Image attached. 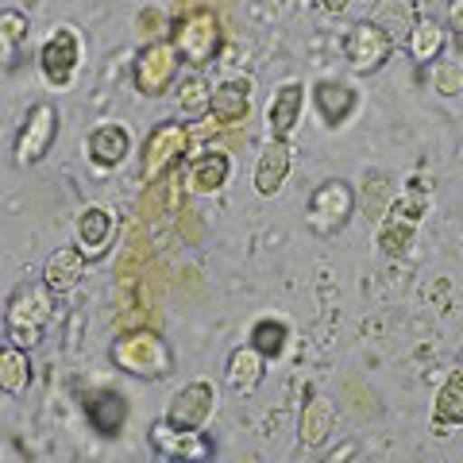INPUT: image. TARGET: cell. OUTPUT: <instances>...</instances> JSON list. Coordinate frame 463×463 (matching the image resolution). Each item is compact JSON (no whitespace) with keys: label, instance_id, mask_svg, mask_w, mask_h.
I'll use <instances>...</instances> for the list:
<instances>
[{"label":"cell","instance_id":"6da1fadb","mask_svg":"<svg viewBox=\"0 0 463 463\" xmlns=\"http://www.w3.org/2000/svg\"><path fill=\"white\" fill-rule=\"evenodd\" d=\"M112 364L116 371L132 374L139 383H158L174 374V347L151 328H136L124 332L120 340H112Z\"/></svg>","mask_w":463,"mask_h":463},{"label":"cell","instance_id":"7a4b0ae2","mask_svg":"<svg viewBox=\"0 0 463 463\" xmlns=\"http://www.w3.org/2000/svg\"><path fill=\"white\" fill-rule=\"evenodd\" d=\"M54 317V289L47 282H27L20 286L16 294L8 298V309H5V332H8V344L16 347H39L43 332H47Z\"/></svg>","mask_w":463,"mask_h":463},{"label":"cell","instance_id":"3957f363","mask_svg":"<svg viewBox=\"0 0 463 463\" xmlns=\"http://www.w3.org/2000/svg\"><path fill=\"white\" fill-rule=\"evenodd\" d=\"M170 43H174V51H178L182 66L205 70V66L216 62V54H221V47H224L221 20H216L213 8H194V12H185V16L174 24Z\"/></svg>","mask_w":463,"mask_h":463},{"label":"cell","instance_id":"277c9868","mask_svg":"<svg viewBox=\"0 0 463 463\" xmlns=\"http://www.w3.org/2000/svg\"><path fill=\"white\" fill-rule=\"evenodd\" d=\"M429 216V194L425 190H405L402 197L390 201V209L379 216V228H374V243H379V251L386 255H405L410 251V243L417 236V228Z\"/></svg>","mask_w":463,"mask_h":463},{"label":"cell","instance_id":"5b68a950","mask_svg":"<svg viewBox=\"0 0 463 463\" xmlns=\"http://www.w3.org/2000/svg\"><path fill=\"white\" fill-rule=\"evenodd\" d=\"M355 205H359V194H355L352 182L325 178L306 205V224H309V232H317V236H336V232H344L352 224Z\"/></svg>","mask_w":463,"mask_h":463},{"label":"cell","instance_id":"8992f818","mask_svg":"<svg viewBox=\"0 0 463 463\" xmlns=\"http://www.w3.org/2000/svg\"><path fill=\"white\" fill-rule=\"evenodd\" d=\"M58 124H62V116H58L54 100H35V105L27 109L20 132H16V143H12L16 166H39L43 158L51 155L54 139H58Z\"/></svg>","mask_w":463,"mask_h":463},{"label":"cell","instance_id":"52a82bcc","mask_svg":"<svg viewBox=\"0 0 463 463\" xmlns=\"http://www.w3.org/2000/svg\"><path fill=\"white\" fill-rule=\"evenodd\" d=\"M190 124L185 120H163L151 128V136L143 139L139 158H143V182H158L163 174H170L182 163V155L190 151Z\"/></svg>","mask_w":463,"mask_h":463},{"label":"cell","instance_id":"ba28073f","mask_svg":"<svg viewBox=\"0 0 463 463\" xmlns=\"http://www.w3.org/2000/svg\"><path fill=\"white\" fill-rule=\"evenodd\" d=\"M178 70H182V58L174 51L170 39H155L147 43L136 58H132V81L143 97H166L170 85L178 81Z\"/></svg>","mask_w":463,"mask_h":463},{"label":"cell","instance_id":"9c48e42d","mask_svg":"<svg viewBox=\"0 0 463 463\" xmlns=\"http://www.w3.org/2000/svg\"><path fill=\"white\" fill-rule=\"evenodd\" d=\"M81 54H85V47H81L78 27H70V24L54 27L47 43L39 47V74L47 78V85H54V90H66L81 70Z\"/></svg>","mask_w":463,"mask_h":463},{"label":"cell","instance_id":"30bf717a","mask_svg":"<svg viewBox=\"0 0 463 463\" xmlns=\"http://www.w3.org/2000/svg\"><path fill=\"white\" fill-rule=\"evenodd\" d=\"M390 54H394V39H390L374 20H359L355 27H347L344 58H347V66H352L359 78L379 74V70L390 62Z\"/></svg>","mask_w":463,"mask_h":463},{"label":"cell","instance_id":"8fae6325","mask_svg":"<svg viewBox=\"0 0 463 463\" xmlns=\"http://www.w3.org/2000/svg\"><path fill=\"white\" fill-rule=\"evenodd\" d=\"M147 440L155 448V456L163 459H213V440L205 437V429H182V425H170L166 417H158L151 425Z\"/></svg>","mask_w":463,"mask_h":463},{"label":"cell","instance_id":"7c38bea8","mask_svg":"<svg viewBox=\"0 0 463 463\" xmlns=\"http://www.w3.org/2000/svg\"><path fill=\"white\" fill-rule=\"evenodd\" d=\"M216 413V390L205 379H194L185 383L178 394L170 398V410H166V421L170 425H182V429H205Z\"/></svg>","mask_w":463,"mask_h":463},{"label":"cell","instance_id":"4fadbf2b","mask_svg":"<svg viewBox=\"0 0 463 463\" xmlns=\"http://www.w3.org/2000/svg\"><path fill=\"white\" fill-rule=\"evenodd\" d=\"M289 170H294V147L286 139H270L263 151L255 158V170H251V190L259 197H274L286 185Z\"/></svg>","mask_w":463,"mask_h":463},{"label":"cell","instance_id":"5bb4252c","mask_svg":"<svg viewBox=\"0 0 463 463\" xmlns=\"http://www.w3.org/2000/svg\"><path fill=\"white\" fill-rule=\"evenodd\" d=\"M74 240H78V251L90 259H105L112 240H116V213L112 209H100V205H90L78 213V224H74Z\"/></svg>","mask_w":463,"mask_h":463},{"label":"cell","instance_id":"9a60e30c","mask_svg":"<svg viewBox=\"0 0 463 463\" xmlns=\"http://www.w3.org/2000/svg\"><path fill=\"white\" fill-rule=\"evenodd\" d=\"M301 112H306V85L301 81H282L274 90L270 105H267V124H270V139H294Z\"/></svg>","mask_w":463,"mask_h":463},{"label":"cell","instance_id":"2e32d148","mask_svg":"<svg viewBox=\"0 0 463 463\" xmlns=\"http://www.w3.org/2000/svg\"><path fill=\"white\" fill-rule=\"evenodd\" d=\"M85 155H90V163L97 170H116L124 163L128 155H132V132H128L124 124H100L90 132V139H85Z\"/></svg>","mask_w":463,"mask_h":463},{"label":"cell","instance_id":"e0dca14e","mask_svg":"<svg viewBox=\"0 0 463 463\" xmlns=\"http://www.w3.org/2000/svg\"><path fill=\"white\" fill-rule=\"evenodd\" d=\"M128 398L120 390H93L90 398H85V421L97 437H120L124 425H128Z\"/></svg>","mask_w":463,"mask_h":463},{"label":"cell","instance_id":"ac0fdd59","mask_svg":"<svg viewBox=\"0 0 463 463\" xmlns=\"http://www.w3.org/2000/svg\"><path fill=\"white\" fill-rule=\"evenodd\" d=\"M228 178H232V158H228V151L209 147V151H201L194 158L190 170H185V190L209 197V194H221L224 185H228Z\"/></svg>","mask_w":463,"mask_h":463},{"label":"cell","instance_id":"d6986e66","mask_svg":"<svg viewBox=\"0 0 463 463\" xmlns=\"http://www.w3.org/2000/svg\"><path fill=\"white\" fill-rule=\"evenodd\" d=\"M209 116L216 124H243L251 116V85L248 78H224L213 85Z\"/></svg>","mask_w":463,"mask_h":463},{"label":"cell","instance_id":"ffe728a7","mask_svg":"<svg viewBox=\"0 0 463 463\" xmlns=\"http://www.w3.org/2000/svg\"><path fill=\"white\" fill-rule=\"evenodd\" d=\"M309 97H313V109H317V116H321L325 128L347 124V116L359 109V93L347 81H317Z\"/></svg>","mask_w":463,"mask_h":463},{"label":"cell","instance_id":"44dd1931","mask_svg":"<svg viewBox=\"0 0 463 463\" xmlns=\"http://www.w3.org/2000/svg\"><path fill=\"white\" fill-rule=\"evenodd\" d=\"M332 432H336V410H332L328 398H317L309 390L306 405H301V417H298L301 444H306V448H325Z\"/></svg>","mask_w":463,"mask_h":463},{"label":"cell","instance_id":"7402d4cb","mask_svg":"<svg viewBox=\"0 0 463 463\" xmlns=\"http://www.w3.org/2000/svg\"><path fill=\"white\" fill-rule=\"evenodd\" d=\"M85 259L78 251V243L74 248H58L51 259H47V267H43V282H47L54 294H70V289H78V282L85 279Z\"/></svg>","mask_w":463,"mask_h":463},{"label":"cell","instance_id":"603a6c76","mask_svg":"<svg viewBox=\"0 0 463 463\" xmlns=\"http://www.w3.org/2000/svg\"><path fill=\"white\" fill-rule=\"evenodd\" d=\"M444 39H448V32H444L440 20L417 16L410 35H405V51H410V58L417 66H425V62H437V58L444 54Z\"/></svg>","mask_w":463,"mask_h":463},{"label":"cell","instance_id":"cb8c5ba5","mask_svg":"<svg viewBox=\"0 0 463 463\" xmlns=\"http://www.w3.org/2000/svg\"><path fill=\"white\" fill-rule=\"evenodd\" d=\"M263 371H267V355L255 352L251 344H243V347H236V352L228 355L224 379H228V386L236 390V394H251V390L263 383Z\"/></svg>","mask_w":463,"mask_h":463},{"label":"cell","instance_id":"d4e9b609","mask_svg":"<svg viewBox=\"0 0 463 463\" xmlns=\"http://www.w3.org/2000/svg\"><path fill=\"white\" fill-rule=\"evenodd\" d=\"M27 32H32V27H27V16L20 8H0V74L20 66Z\"/></svg>","mask_w":463,"mask_h":463},{"label":"cell","instance_id":"484cf974","mask_svg":"<svg viewBox=\"0 0 463 463\" xmlns=\"http://www.w3.org/2000/svg\"><path fill=\"white\" fill-rule=\"evenodd\" d=\"M32 386V355L27 347L0 344V390L5 394H24Z\"/></svg>","mask_w":463,"mask_h":463},{"label":"cell","instance_id":"4316f807","mask_svg":"<svg viewBox=\"0 0 463 463\" xmlns=\"http://www.w3.org/2000/svg\"><path fill=\"white\" fill-rule=\"evenodd\" d=\"M432 421H440L448 429L463 425V371L448 374V383L437 390V402H432Z\"/></svg>","mask_w":463,"mask_h":463},{"label":"cell","instance_id":"83f0119b","mask_svg":"<svg viewBox=\"0 0 463 463\" xmlns=\"http://www.w3.org/2000/svg\"><path fill=\"white\" fill-rule=\"evenodd\" d=\"M209 97H213V85L205 81L201 70H194L185 81H178V112L185 120H201V116H209Z\"/></svg>","mask_w":463,"mask_h":463},{"label":"cell","instance_id":"f1b7e54d","mask_svg":"<svg viewBox=\"0 0 463 463\" xmlns=\"http://www.w3.org/2000/svg\"><path fill=\"white\" fill-rule=\"evenodd\" d=\"M413 20H417V12H413L410 0H386V5L379 8V16H374V24H379L394 43H398V39L405 43V35H410Z\"/></svg>","mask_w":463,"mask_h":463},{"label":"cell","instance_id":"f546056e","mask_svg":"<svg viewBox=\"0 0 463 463\" xmlns=\"http://www.w3.org/2000/svg\"><path fill=\"white\" fill-rule=\"evenodd\" d=\"M248 344L255 347V352H263L267 359H279L282 352H286V344H289V328L282 325V321H259L255 328H251V336H248Z\"/></svg>","mask_w":463,"mask_h":463},{"label":"cell","instance_id":"4dcf8cb0","mask_svg":"<svg viewBox=\"0 0 463 463\" xmlns=\"http://www.w3.org/2000/svg\"><path fill=\"white\" fill-rule=\"evenodd\" d=\"M437 93H444V97H452V93H459V85H463V74H459V66L456 62H440V70H437Z\"/></svg>","mask_w":463,"mask_h":463},{"label":"cell","instance_id":"1f68e13d","mask_svg":"<svg viewBox=\"0 0 463 463\" xmlns=\"http://www.w3.org/2000/svg\"><path fill=\"white\" fill-rule=\"evenodd\" d=\"M448 27L463 32V0H448Z\"/></svg>","mask_w":463,"mask_h":463},{"label":"cell","instance_id":"d6a6232c","mask_svg":"<svg viewBox=\"0 0 463 463\" xmlns=\"http://www.w3.org/2000/svg\"><path fill=\"white\" fill-rule=\"evenodd\" d=\"M347 5H352V0H321V8L328 12V16H344Z\"/></svg>","mask_w":463,"mask_h":463},{"label":"cell","instance_id":"836d02e7","mask_svg":"<svg viewBox=\"0 0 463 463\" xmlns=\"http://www.w3.org/2000/svg\"><path fill=\"white\" fill-rule=\"evenodd\" d=\"M459 158H463V139H459Z\"/></svg>","mask_w":463,"mask_h":463}]
</instances>
